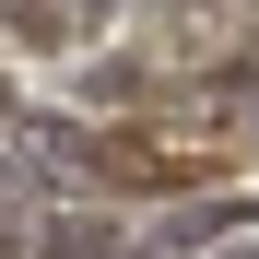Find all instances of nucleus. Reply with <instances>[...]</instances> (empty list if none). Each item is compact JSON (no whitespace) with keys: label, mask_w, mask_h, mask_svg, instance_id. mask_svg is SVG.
<instances>
[{"label":"nucleus","mask_w":259,"mask_h":259,"mask_svg":"<svg viewBox=\"0 0 259 259\" xmlns=\"http://www.w3.org/2000/svg\"><path fill=\"white\" fill-rule=\"evenodd\" d=\"M35 259H118V236H106V224H48Z\"/></svg>","instance_id":"f257e3e1"}]
</instances>
